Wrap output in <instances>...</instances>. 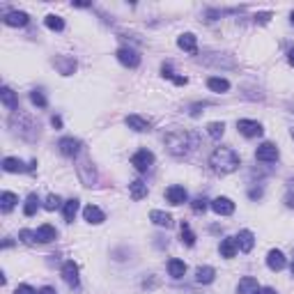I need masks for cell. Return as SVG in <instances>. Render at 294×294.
<instances>
[{"label": "cell", "instance_id": "obj_1", "mask_svg": "<svg viewBox=\"0 0 294 294\" xmlns=\"http://www.w3.org/2000/svg\"><path fill=\"white\" fill-rule=\"evenodd\" d=\"M209 166L218 175H230L239 168V154L232 147H216L209 156Z\"/></svg>", "mask_w": 294, "mask_h": 294}, {"label": "cell", "instance_id": "obj_2", "mask_svg": "<svg viewBox=\"0 0 294 294\" xmlns=\"http://www.w3.org/2000/svg\"><path fill=\"white\" fill-rule=\"evenodd\" d=\"M198 145V138H196V133L191 131H184V129H175L166 136V147H168L170 154L175 156H184L186 152L196 147Z\"/></svg>", "mask_w": 294, "mask_h": 294}, {"label": "cell", "instance_id": "obj_3", "mask_svg": "<svg viewBox=\"0 0 294 294\" xmlns=\"http://www.w3.org/2000/svg\"><path fill=\"white\" fill-rule=\"evenodd\" d=\"M152 163H154V154H152L150 150H138L131 156V166L138 170V173H147V170L152 168Z\"/></svg>", "mask_w": 294, "mask_h": 294}, {"label": "cell", "instance_id": "obj_4", "mask_svg": "<svg viewBox=\"0 0 294 294\" xmlns=\"http://www.w3.org/2000/svg\"><path fill=\"white\" fill-rule=\"evenodd\" d=\"M237 129H239V133L246 136V138H258V136H262V124L255 120H237Z\"/></svg>", "mask_w": 294, "mask_h": 294}, {"label": "cell", "instance_id": "obj_5", "mask_svg": "<svg viewBox=\"0 0 294 294\" xmlns=\"http://www.w3.org/2000/svg\"><path fill=\"white\" fill-rule=\"evenodd\" d=\"M255 159L262 163H274L278 159V147L274 143H262L255 152Z\"/></svg>", "mask_w": 294, "mask_h": 294}, {"label": "cell", "instance_id": "obj_6", "mask_svg": "<svg viewBox=\"0 0 294 294\" xmlns=\"http://www.w3.org/2000/svg\"><path fill=\"white\" fill-rule=\"evenodd\" d=\"M62 278L69 288H78V264L74 260H67L62 267Z\"/></svg>", "mask_w": 294, "mask_h": 294}, {"label": "cell", "instance_id": "obj_7", "mask_svg": "<svg viewBox=\"0 0 294 294\" xmlns=\"http://www.w3.org/2000/svg\"><path fill=\"white\" fill-rule=\"evenodd\" d=\"M115 55H117V60H120L124 67H131V69H136V67L140 65V55L136 53L133 48H120V51H117Z\"/></svg>", "mask_w": 294, "mask_h": 294}, {"label": "cell", "instance_id": "obj_8", "mask_svg": "<svg viewBox=\"0 0 294 294\" xmlns=\"http://www.w3.org/2000/svg\"><path fill=\"white\" fill-rule=\"evenodd\" d=\"M177 46H180L182 51H186V53L196 55L198 53V37L193 35V32H184V35H180V39H177Z\"/></svg>", "mask_w": 294, "mask_h": 294}, {"label": "cell", "instance_id": "obj_9", "mask_svg": "<svg viewBox=\"0 0 294 294\" xmlns=\"http://www.w3.org/2000/svg\"><path fill=\"white\" fill-rule=\"evenodd\" d=\"M234 239H237V248H239L241 253H251L253 246H255V234H253L251 230H241Z\"/></svg>", "mask_w": 294, "mask_h": 294}, {"label": "cell", "instance_id": "obj_10", "mask_svg": "<svg viewBox=\"0 0 294 294\" xmlns=\"http://www.w3.org/2000/svg\"><path fill=\"white\" fill-rule=\"evenodd\" d=\"M166 198H168L170 204H184L186 198H189V193H186L184 186L175 184V186H168V189H166Z\"/></svg>", "mask_w": 294, "mask_h": 294}, {"label": "cell", "instance_id": "obj_11", "mask_svg": "<svg viewBox=\"0 0 294 294\" xmlns=\"http://www.w3.org/2000/svg\"><path fill=\"white\" fill-rule=\"evenodd\" d=\"M211 209L216 211L218 216H230V214H232L234 211V202L230 198H214L211 200Z\"/></svg>", "mask_w": 294, "mask_h": 294}, {"label": "cell", "instance_id": "obj_12", "mask_svg": "<svg viewBox=\"0 0 294 294\" xmlns=\"http://www.w3.org/2000/svg\"><path fill=\"white\" fill-rule=\"evenodd\" d=\"M237 292H239V294H258V292H260V283H258V278L244 276V278L239 281V285H237Z\"/></svg>", "mask_w": 294, "mask_h": 294}, {"label": "cell", "instance_id": "obj_13", "mask_svg": "<svg viewBox=\"0 0 294 294\" xmlns=\"http://www.w3.org/2000/svg\"><path fill=\"white\" fill-rule=\"evenodd\" d=\"M58 147H60V154L76 156L78 152H81V140H76V138H62L60 143H58Z\"/></svg>", "mask_w": 294, "mask_h": 294}, {"label": "cell", "instance_id": "obj_14", "mask_svg": "<svg viewBox=\"0 0 294 294\" xmlns=\"http://www.w3.org/2000/svg\"><path fill=\"white\" fill-rule=\"evenodd\" d=\"M0 99H2V106H5L7 110H16L18 108V97H16V92L12 90V88H2L0 90Z\"/></svg>", "mask_w": 294, "mask_h": 294}, {"label": "cell", "instance_id": "obj_15", "mask_svg": "<svg viewBox=\"0 0 294 294\" xmlns=\"http://www.w3.org/2000/svg\"><path fill=\"white\" fill-rule=\"evenodd\" d=\"M35 234H37V241H39V244H48V241H53L55 237H58V230H55L53 225L44 223V225H39V228L35 230Z\"/></svg>", "mask_w": 294, "mask_h": 294}, {"label": "cell", "instance_id": "obj_16", "mask_svg": "<svg viewBox=\"0 0 294 294\" xmlns=\"http://www.w3.org/2000/svg\"><path fill=\"white\" fill-rule=\"evenodd\" d=\"M2 170L5 173H25V170H30V166H25L21 159L7 156V159H2Z\"/></svg>", "mask_w": 294, "mask_h": 294}, {"label": "cell", "instance_id": "obj_17", "mask_svg": "<svg viewBox=\"0 0 294 294\" xmlns=\"http://www.w3.org/2000/svg\"><path fill=\"white\" fill-rule=\"evenodd\" d=\"M124 124L129 129H133V131H150V120H145L140 115H126Z\"/></svg>", "mask_w": 294, "mask_h": 294}, {"label": "cell", "instance_id": "obj_18", "mask_svg": "<svg viewBox=\"0 0 294 294\" xmlns=\"http://www.w3.org/2000/svg\"><path fill=\"white\" fill-rule=\"evenodd\" d=\"M28 21H30V16L25 12H9L5 14V23L12 25V28H23V25H28Z\"/></svg>", "mask_w": 294, "mask_h": 294}, {"label": "cell", "instance_id": "obj_19", "mask_svg": "<svg viewBox=\"0 0 294 294\" xmlns=\"http://www.w3.org/2000/svg\"><path fill=\"white\" fill-rule=\"evenodd\" d=\"M83 218L88 223H95V225H99V223H103V211L99 209V207H97V204H88V207H85L83 209Z\"/></svg>", "mask_w": 294, "mask_h": 294}, {"label": "cell", "instance_id": "obj_20", "mask_svg": "<svg viewBox=\"0 0 294 294\" xmlns=\"http://www.w3.org/2000/svg\"><path fill=\"white\" fill-rule=\"evenodd\" d=\"M267 267H269L271 271H281L283 267H285V255H283L281 251H269V255H267Z\"/></svg>", "mask_w": 294, "mask_h": 294}, {"label": "cell", "instance_id": "obj_21", "mask_svg": "<svg viewBox=\"0 0 294 294\" xmlns=\"http://www.w3.org/2000/svg\"><path fill=\"white\" fill-rule=\"evenodd\" d=\"M150 221L154 223V225H161V228H170V225H173V216L166 214V211H161V209L150 211Z\"/></svg>", "mask_w": 294, "mask_h": 294}, {"label": "cell", "instance_id": "obj_22", "mask_svg": "<svg viewBox=\"0 0 294 294\" xmlns=\"http://www.w3.org/2000/svg\"><path fill=\"white\" fill-rule=\"evenodd\" d=\"M214 278H216V271L211 269V267H198V271H196V281L202 283V285L214 283Z\"/></svg>", "mask_w": 294, "mask_h": 294}, {"label": "cell", "instance_id": "obj_23", "mask_svg": "<svg viewBox=\"0 0 294 294\" xmlns=\"http://www.w3.org/2000/svg\"><path fill=\"white\" fill-rule=\"evenodd\" d=\"M221 255L228 260L237 255V239H234V237H225V239L221 241Z\"/></svg>", "mask_w": 294, "mask_h": 294}, {"label": "cell", "instance_id": "obj_24", "mask_svg": "<svg viewBox=\"0 0 294 294\" xmlns=\"http://www.w3.org/2000/svg\"><path fill=\"white\" fill-rule=\"evenodd\" d=\"M129 193H131L133 200H143L145 196H147V184H145V182H140V180L131 182V184H129Z\"/></svg>", "mask_w": 294, "mask_h": 294}, {"label": "cell", "instance_id": "obj_25", "mask_svg": "<svg viewBox=\"0 0 294 294\" xmlns=\"http://www.w3.org/2000/svg\"><path fill=\"white\" fill-rule=\"evenodd\" d=\"M207 88H209L211 92H218V95H221V92H228V90H230V83L225 81V78L211 76L209 81H207Z\"/></svg>", "mask_w": 294, "mask_h": 294}, {"label": "cell", "instance_id": "obj_26", "mask_svg": "<svg viewBox=\"0 0 294 294\" xmlns=\"http://www.w3.org/2000/svg\"><path fill=\"white\" fill-rule=\"evenodd\" d=\"M18 202V198L14 196L12 191H5L2 196H0V209L5 211V214H9V211L14 209V204Z\"/></svg>", "mask_w": 294, "mask_h": 294}, {"label": "cell", "instance_id": "obj_27", "mask_svg": "<svg viewBox=\"0 0 294 294\" xmlns=\"http://www.w3.org/2000/svg\"><path fill=\"white\" fill-rule=\"evenodd\" d=\"M168 271H170V276L173 278H182L186 274V264L182 262V260L173 258V260H168Z\"/></svg>", "mask_w": 294, "mask_h": 294}, {"label": "cell", "instance_id": "obj_28", "mask_svg": "<svg viewBox=\"0 0 294 294\" xmlns=\"http://www.w3.org/2000/svg\"><path fill=\"white\" fill-rule=\"evenodd\" d=\"M37 209H39V198H37V193H30L23 204V214L25 216H35Z\"/></svg>", "mask_w": 294, "mask_h": 294}, {"label": "cell", "instance_id": "obj_29", "mask_svg": "<svg viewBox=\"0 0 294 294\" xmlns=\"http://www.w3.org/2000/svg\"><path fill=\"white\" fill-rule=\"evenodd\" d=\"M76 214H78V200L76 198L67 200V202H65V221L72 223L74 218H76Z\"/></svg>", "mask_w": 294, "mask_h": 294}, {"label": "cell", "instance_id": "obj_30", "mask_svg": "<svg viewBox=\"0 0 294 294\" xmlns=\"http://www.w3.org/2000/svg\"><path fill=\"white\" fill-rule=\"evenodd\" d=\"M207 133H209L214 140L223 138V133H225V124H223V122H209V124H207Z\"/></svg>", "mask_w": 294, "mask_h": 294}, {"label": "cell", "instance_id": "obj_31", "mask_svg": "<svg viewBox=\"0 0 294 294\" xmlns=\"http://www.w3.org/2000/svg\"><path fill=\"white\" fill-rule=\"evenodd\" d=\"M44 23H46V28H51V30H58V32L65 28V21H62V16H58V14H48Z\"/></svg>", "mask_w": 294, "mask_h": 294}, {"label": "cell", "instance_id": "obj_32", "mask_svg": "<svg viewBox=\"0 0 294 294\" xmlns=\"http://www.w3.org/2000/svg\"><path fill=\"white\" fill-rule=\"evenodd\" d=\"M180 230H182V241H184L186 246H193V244H196V234H193V230L189 228V223H182Z\"/></svg>", "mask_w": 294, "mask_h": 294}, {"label": "cell", "instance_id": "obj_33", "mask_svg": "<svg viewBox=\"0 0 294 294\" xmlns=\"http://www.w3.org/2000/svg\"><path fill=\"white\" fill-rule=\"evenodd\" d=\"M55 65L60 67V72L65 74V76H69V74H74V69H76V60H74V58H67L65 62H62L60 58H58V60H55Z\"/></svg>", "mask_w": 294, "mask_h": 294}, {"label": "cell", "instance_id": "obj_34", "mask_svg": "<svg viewBox=\"0 0 294 294\" xmlns=\"http://www.w3.org/2000/svg\"><path fill=\"white\" fill-rule=\"evenodd\" d=\"M30 101L35 103V106H39V108H46V106H48L46 97H44L42 90H32V92H30Z\"/></svg>", "mask_w": 294, "mask_h": 294}, {"label": "cell", "instance_id": "obj_35", "mask_svg": "<svg viewBox=\"0 0 294 294\" xmlns=\"http://www.w3.org/2000/svg\"><path fill=\"white\" fill-rule=\"evenodd\" d=\"M18 239L23 241V244H28V246H30V244H35V241H37V234H35V232H30V230H21V232H18Z\"/></svg>", "mask_w": 294, "mask_h": 294}, {"label": "cell", "instance_id": "obj_36", "mask_svg": "<svg viewBox=\"0 0 294 294\" xmlns=\"http://www.w3.org/2000/svg\"><path fill=\"white\" fill-rule=\"evenodd\" d=\"M44 207H46L48 211L58 209V207H60V198H58V196H48V198H46V202H44Z\"/></svg>", "mask_w": 294, "mask_h": 294}, {"label": "cell", "instance_id": "obj_37", "mask_svg": "<svg viewBox=\"0 0 294 294\" xmlns=\"http://www.w3.org/2000/svg\"><path fill=\"white\" fill-rule=\"evenodd\" d=\"M191 207H193V211H198V214L200 211H204L207 209V198H196L191 202Z\"/></svg>", "mask_w": 294, "mask_h": 294}, {"label": "cell", "instance_id": "obj_38", "mask_svg": "<svg viewBox=\"0 0 294 294\" xmlns=\"http://www.w3.org/2000/svg\"><path fill=\"white\" fill-rule=\"evenodd\" d=\"M14 294H37V292L30 288V285H25V283H23V285H18L16 292H14Z\"/></svg>", "mask_w": 294, "mask_h": 294}, {"label": "cell", "instance_id": "obj_39", "mask_svg": "<svg viewBox=\"0 0 294 294\" xmlns=\"http://www.w3.org/2000/svg\"><path fill=\"white\" fill-rule=\"evenodd\" d=\"M173 81H175V85H186L189 83V78L186 76H173Z\"/></svg>", "mask_w": 294, "mask_h": 294}, {"label": "cell", "instance_id": "obj_40", "mask_svg": "<svg viewBox=\"0 0 294 294\" xmlns=\"http://www.w3.org/2000/svg\"><path fill=\"white\" fill-rule=\"evenodd\" d=\"M51 124H53L55 129H62V120L58 117V115H53V117H51Z\"/></svg>", "mask_w": 294, "mask_h": 294}, {"label": "cell", "instance_id": "obj_41", "mask_svg": "<svg viewBox=\"0 0 294 294\" xmlns=\"http://www.w3.org/2000/svg\"><path fill=\"white\" fill-rule=\"evenodd\" d=\"M37 294H58L53 288H42V290H37Z\"/></svg>", "mask_w": 294, "mask_h": 294}, {"label": "cell", "instance_id": "obj_42", "mask_svg": "<svg viewBox=\"0 0 294 294\" xmlns=\"http://www.w3.org/2000/svg\"><path fill=\"white\" fill-rule=\"evenodd\" d=\"M285 200H288V207H294V196H292V193H288V196H285Z\"/></svg>", "mask_w": 294, "mask_h": 294}, {"label": "cell", "instance_id": "obj_43", "mask_svg": "<svg viewBox=\"0 0 294 294\" xmlns=\"http://www.w3.org/2000/svg\"><path fill=\"white\" fill-rule=\"evenodd\" d=\"M258 294H276V290H274V288H264V290H260Z\"/></svg>", "mask_w": 294, "mask_h": 294}, {"label": "cell", "instance_id": "obj_44", "mask_svg": "<svg viewBox=\"0 0 294 294\" xmlns=\"http://www.w3.org/2000/svg\"><path fill=\"white\" fill-rule=\"evenodd\" d=\"M260 196H262V191H260V189H253V191H251V198H253V200L260 198Z\"/></svg>", "mask_w": 294, "mask_h": 294}, {"label": "cell", "instance_id": "obj_45", "mask_svg": "<svg viewBox=\"0 0 294 294\" xmlns=\"http://www.w3.org/2000/svg\"><path fill=\"white\" fill-rule=\"evenodd\" d=\"M288 55H290V65H294V48H290Z\"/></svg>", "mask_w": 294, "mask_h": 294}, {"label": "cell", "instance_id": "obj_46", "mask_svg": "<svg viewBox=\"0 0 294 294\" xmlns=\"http://www.w3.org/2000/svg\"><path fill=\"white\" fill-rule=\"evenodd\" d=\"M290 18H292V23H294V12H292V14H290Z\"/></svg>", "mask_w": 294, "mask_h": 294}, {"label": "cell", "instance_id": "obj_47", "mask_svg": "<svg viewBox=\"0 0 294 294\" xmlns=\"http://www.w3.org/2000/svg\"><path fill=\"white\" fill-rule=\"evenodd\" d=\"M292 276H294V262H292Z\"/></svg>", "mask_w": 294, "mask_h": 294}, {"label": "cell", "instance_id": "obj_48", "mask_svg": "<svg viewBox=\"0 0 294 294\" xmlns=\"http://www.w3.org/2000/svg\"><path fill=\"white\" fill-rule=\"evenodd\" d=\"M292 138H294V129H292Z\"/></svg>", "mask_w": 294, "mask_h": 294}]
</instances>
